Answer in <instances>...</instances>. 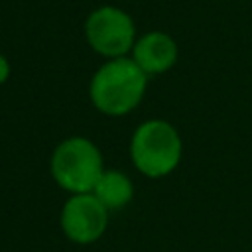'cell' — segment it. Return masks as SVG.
<instances>
[{
  "instance_id": "obj_3",
  "label": "cell",
  "mask_w": 252,
  "mask_h": 252,
  "mask_svg": "<svg viewBox=\"0 0 252 252\" xmlns=\"http://www.w3.org/2000/svg\"><path fill=\"white\" fill-rule=\"evenodd\" d=\"M53 181L69 195L93 193L104 171L100 148L85 136H69L61 140L49 159Z\"/></svg>"
},
{
  "instance_id": "obj_7",
  "label": "cell",
  "mask_w": 252,
  "mask_h": 252,
  "mask_svg": "<svg viewBox=\"0 0 252 252\" xmlns=\"http://www.w3.org/2000/svg\"><path fill=\"white\" fill-rule=\"evenodd\" d=\"M93 193L108 211H118L134 199V183L124 171L104 169Z\"/></svg>"
},
{
  "instance_id": "obj_6",
  "label": "cell",
  "mask_w": 252,
  "mask_h": 252,
  "mask_svg": "<svg viewBox=\"0 0 252 252\" xmlns=\"http://www.w3.org/2000/svg\"><path fill=\"white\" fill-rule=\"evenodd\" d=\"M130 57L148 77H152V75L167 73L177 63L179 47L169 33L156 30L136 39Z\"/></svg>"
},
{
  "instance_id": "obj_5",
  "label": "cell",
  "mask_w": 252,
  "mask_h": 252,
  "mask_svg": "<svg viewBox=\"0 0 252 252\" xmlns=\"http://www.w3.org/2000/svg\"><path fill=\"white\" fill-rule=\"evenodd\" d=\"M108 213L110 211L94 197V193H75L63 203L59 224L71 242L93 244L106 232Z\"/></svg>"
},
{
  "instance_id": "obj_4",
  "label": "cell",
  "mask_w": 252,
  "mask_h": 252,
  "mask_svg": "<svg viewBox=\"0 0 252 252\" xmlns=\"http://www.w3.org/2000/svg\"><path fill=\"white\" fill-rule=\"evenodd\" d=\"M85 39L94 53L104 59H116L128 57L138 37L132 16L118 6L104 4L87 16Z\"/></svg>"
},
{
  "instance_id": "obj_8",
  "label": "cell",
  "mask_w": 252,
  "mask_h": 252,
  "mask_svg": "<svg viewBox=\"0 0 252 252\" xmlns=\"http://www.w3.org/2000/svg\"><path fill=\"white\" fill-rule=\"evenodd\" d=\"M10 73H12L10 61H8V57L0 51V85H4V83L10 79Z\"/></svg>"
},
{
  "instance_id": "obj_2",
  "label": "cell",
  "mask_w": 252,
  "mask_h": 252,
  "mask_svg": "<svg viewBox=\"0 0 252 252\" xmlns=\"http://www.w3.org/2000/svg\"><path fill=\"white\" fill-rule=\"evenodd\" d=\"M181 156V134L167 120H144L130 138V159L134 167L150 179H161L175 171Z\"/></svg>"
},
{
  "instance_id": "obj_1",
  "label": "cell",
  "mask_w": 252,
  "mask_h": 252,
  "mask_svg": "<svg viewBox=\"0 0 252 252\" xmlns=\"http://www.w3.org/2000/svg\"><path fill=\"white\" fill-rule=\"evenodd\" d=\"M148 75L128 57L106 59L91 77L89 96L93 106L106 116H126L144 98Z\"/></svg>"
}]
</instances>
